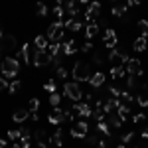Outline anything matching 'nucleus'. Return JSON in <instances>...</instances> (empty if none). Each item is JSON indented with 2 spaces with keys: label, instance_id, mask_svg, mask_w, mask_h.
Returning <instances> with one entry per match:
<instances>
[{
  "label": "nucleus",
  "instance_id": "a878e982",
  "mask_svg": "<svg viewBox=\"0 0 148 148\" xmlns=\"http://www.w3.org/2000/svg\"><path fill=\"white\" fill-rule=\"evenodd\" d=\"M97 132H103L107 138L113 134V130H111V126L107 125V121H105V123H97Z\"/></svg>",
  "mask_w": 148,
  "mask_h": 148
},
{
  "label": "nucleus",
  "instance_id": "052dcab7",
  "mask_svg": "<svg viewBox=\"0 0 148 148\" xmlns=\"http://www.w3.org/2000/svg\"><path fill=\"white\" fill-rule=\"evenodd\" d=\"M146 116H148V109H146Z\"/></svg>",
  "mask_w": 148,
  "mask_h": 148
},
{
  "label": "nucleus",
  "instance_id": "6e6552de",
  "mask_svg": "<svg viewBox=\"0 0 148 148\" xmlns=\"http://www.w3.org/2000/svg\"><path fill=\"white\" fill-rule=\"evenodd\" d=\"M125 69H126L128 75H134V77L142 75V63H140V59H136V57H130L128 63L125 65Z\"/></svg>",
  "mask_w": 148,
  "mask_h": 148
},
{
  "label": "nucleus",
  "instance_id": "8fccbe9b",
  "mask_svg": "<svg viewBox=\"0 0 148 148\" xmlns=\"http://www.w3.org/2000/svg\"><path fill=\"white\" fill-rule=\"evenodd\" d=\"M57 77H59V79H65V77H67V69L59 67V69H57Z\"/></svg>",
  "mask_w": 148,
  "mask_h": 148
},
{
  "label": "nucleus",
  "instance_id": "9d476101",
  "mask_svg": "<svg viewBox=\"0 0 148 148\" xmlns=\"http://www.w3.org/2000/svg\"><path fill=\"white\" fill-rule=\"evenodd\" d=\"M116 42H119L116 40V32H114L113 28H107L105 30V36H103V46L109 47V51H111V49L116 47Z\"/></svg>",
  "mask_w": 148,
  "mask_h": 148
},
{
  "label": "nucleus",
  "instance_id": "aec40b11",
  "mask_svg": "<svg viewBox=\"0 0 148 148\" xmlns=\"http://www.w3.org/2000/svg\"><path fill=\"white\" fill-rule=\"evenodd\" d=\"M63 28H67V30H71V32H79L81 28H83V24L79 22V20H65L63 22Z\"/></svg>",
  "mask_w": 148,
  "mask_h": 148
},
{
  "label": "nucleus",
  "instance_id": "2eb2a0df",
  "mask_svg": "<svg viewBox=\"0 0 148 148\" xmlns=\"http://www.w3.org/2000/svg\"><path fill=\"white\" fill-rule=\"evenodd\" d=\"M89 83H91L93 89H99V87H103V83H105V75H103L101 71H97V73H93V75H91Z\"/></svg>",
  "mask_w": 148,
  "mask_h": 148
},
{
  "label": "nucleus",
  "instance_id": "a211bd4d",
  "mask_svg": "<svg viewBox=\"0 0 148 148\" xmlns=\"http://www.w3.org/2000/svg\"><path fill=\"white\" fill-rule=\"evenodd\" d=\"M146 47H148V40H146V38H142V36H138L136 40H134V44H132V49L138 51V53H140V51H144Z\"/></svg>",
  "mask_w": 148,
  "mask_h": 148
},
{
  "label": "nucleus",
  "instance_id": "f257e3e1",
  "mask_svg": "<svg viewBox=\"0 0 148 148\" xmlns=\"http://www.w3.org/2000/svg\"><path fill=\"white\" fill-rule=\"evenodd\" d=\"M0 71H2V77L4 79H14L20 71V63L16 57H4L0 61Z\"/></svg>",
  "mask_w": 148,
  "mask_h": 148
},
{
  "label": "nucleus",
  "instance_id": "b1692460",
  "mask_svg": "<svg viewBox=\"0 0 148 148\" xmlns=\"http://www.w3.org/2000/svg\"><path fill=\"white\" fill-rule=\"evenodd\" d=\"M63 16H65V10L61 4H56L53 8V22H63Z\"/></svg>",
  "mask_w": 148,
  "mask_h": 148
},
{
  "label": "nucleus",
  "instance_id": "6ab92c4d",
  "mask_svg": "<svg viewBox=\"0 0 148 148\" xmlns=\"http://www.w3.org/2000/svg\"><path fill=\"white\" fill-rule=\"evenodd\" d=\"M34 46H36V49H38V51H46L47 46H49V44H47V38H46V36H36Z\"/></svg>",
  "mask_w": 148,
  "mask_h": 148
},
{
  "label": "nucleus",
  "instance_id": "4be33fe9",
  "mask_svg": "<svg viewBox=\"0 0 148 148\" xmlns=\"http://www.w3.org/2000/svg\"><path fill=\"white\" fill-rule=\"evenodd\" d=\"M61 51H63V56H73V53L77 51V47H75V42H73V40L65 42V44L61 46Z\"/></svg>",
  "mask_w": 148,
  "mask_h": 148
},
{
  "label": "nucleus",
  "instance_id": "864d4df0",
  "mask_svg": "<svg viewBox=\"0 0 148 148\" xmlns=\"http://www.w3.org/2000/svg\"><path fill=\"white\" fill-rule=\"evenodd\" d=\"M142 138H144V140L148 138V125L144 126V128H142Z\"/></svg>",
  "mask_w": 148,
  "mask_h": 148
},
{
  "label": "nucleus",
  "instance_id": "2f4dec72",
  "mask_svg": "<svg viewBox=\"0 0 148 148\" xmlns=\"http://www.w3.org/2000/svg\"><path fill=\"white\" fill-rule=\"evenodd\" d=\"M38 109H40V99H30V103H28V111H30V114L38 113Z\"/></svg>",
  "mask_w": 148,
  "mask_h": 148
},
{
  "label": "nucleus",
  "instance_id": "6e6d98bb",
  "mask_svg": "<svg viewBox=\"0 0 148 148\" xmlns=\"http://www.w3.org/2000/svg\"><path fill=\"white\" fill-rule=\"evenodd\" d=\"M8 148H22V146H20L18 142H14V144H10V146H8Z\"/></svg>",
  "mask_w": 148,
  "mask_h": 148
},
{
  "label": "nucleus",
  "instance_id": "13d9d810",
  "mask_svg": "<svg viewBox=\"0 0 148 148\" xmlns=\"http://www.w3.org/2000/svg\"><path fill=\"white\" fill-rule=\"evenodd\" d=\"M0 40H4V34H2V30H0Z\"/></svg>",
  "mask_w": 148,
  "mask_h": 148
},
{
  "label": "nucleus",
  "instance_id": "cd10ccee",
  "mask_svg": "<svg viewBox=\"0 0 148 148\" xmlns=\"http://www.w3.org/2000/svg\"><path fill=\"white\" fill-rule=\"evenodd\" d=\"M126 10H128V8H126V4H125V6H113V8H111L113 16H116V18H125Z\"/></svg>",
  "mask_w": 148,
  "mask_h": 148
},
{
  "label": "nucleus",
  "instance_id": "603ef678",
  "mask_svg": "<svg viewBox=\"0 0 148 148\" xmlns=\"http://www.w3.org/2000/svg\"><path fill=\"white\" fill-rule=\"evenodd\" d=\"M36 148H49V144H47V142H38Z\"/></svg>",
  "mask_w": 148,
  "mask_h": 148
},
{
  "label": "nucleus",
  "instance_id": "e433bc0d",
  "mask_svg": "<svg viewBox=\"0 0 148 148\" xmlns=\"http://www.w3.org/2000/svg\"><path fill=\"white\" fill-rule=\"evenodd\" d=\"M99 140H101V138L97 136V134H87V136H85V142H87L89 146H97Z\"/></svg>",
  "mask_w": 148,
  "mask_h": 148
},
{
  "label": "nucleus",
  "instance_id": "7ed1b4c3",
  "mask_svg": "<svg viewBox=\"0 0 148 148\" xmlns=\"http://www.w3.org/2000/svg\"><path fill=\"white\" fill-rule=\"evenodd\" d=\"M63 95L67 101H73V103H79L83 99V91H81L79 83H65L63 85Z\"/></svg>",
  "mask_w": 148,
  "mask_h": 148
},
{
  "label": "nucleus",
  "instance_id": "37998d69",
  "mask_svg": "<svg viewBox=\"0 0 148 148\" xmlns=\"http://www.w3.org/2000/svg\"><path fill=\"white\" fill-rule=\"evenodd\" d=\"M36 14H38V16H46V14H47V6L40 2V4L36 6Z\"/></svg>",
  "mask_w": 148,
  "mask_h": 148
},
{
  "label": "nucleus",
  "instance_id": "680f3d73",
  "mask_svg": "<svg viewBox=\"0 0 148 148\" xmlns=\"http://www.w3.org/2000/svg\"><path fill=\"white\" fill-rule=\"evenodd\" d=\"M138 148H144V146H138Z\"/></svg>",
  "mask_w": 148,
  "mask_h": 148
},
{
  "label": "nucleus",
  "instance_id": "79ce46f5",
  "mask_svg": "<svg viewBox=\"0 0 148 148\" xmlns=\"http://www.w3.org/2000/svg\"><path fill=\"white\" fill-rule=\"evenodd\" d=\"M103 61H105L103 53L101 51H95V53H93V63H95V65H103Z\"/></svg>",
  "mask_w": 148,
  "mask_h": 148
},
{
  "label": "nucleus",
  "instance_id": "f3484780",
  "mask_svg": "<svg viewBox=\"0 0 148 148\" xmlns=\"http://www.w3.org/2000/svg\"><path fill=\"white\" fill-rule=\"evenodd\" d=\"M61 136H63V132H61V128H57L47 142H49V144H53L56 148H59V146H63V138H61Z\"/></svg>",
  "mask_w": 148,
  "mask_h": 148
},
{
  "label": "nucleus",
  "instance_id": "473e14b6",
  "mask_svg": "<svg viewBox=\"0 0 148 148\" xmlns=\"http://www.w3.org/2000/svg\"><path fill=\"white\" fill-rule=\"evenodd\" d=\"M93 119H95V121H97V123H105V119H107V114L103 113L101 109H95V111H93V114H91Z\"/></svg>",
  "mask_w": 148,
  "mask_h": 148
},
{
  "label": "nucleus",
  "instance_id": "9b49d317",
  "mask_svg": "<svg viewBox=\"0 0 148 148\" xmlns=\"http://www.w3.org/2000/svg\"><path fill=\"white\" fill-rule=\"evenodd\" d=\"M34 65H36V67H46V65H51V56L47 53V49H46V51H38V49H36V53H34Z\"/></svg>",
  "mask_w": 148,
  "mask_h": 148
},
{
  "label": "nucleus",
  "instance_id": "4c0bfd02",
  "mask_svg": "<svg viewBox=\"0 0 148 148\" xmlns=\"http://www.w3.org/2000/svg\"><path fill=\"white\" fill-rule=\"evenodd\" d=\"M20 87H22V81L16 79V81H12L10 85H8V91H10V93H16V91H20Z\"/></svg>",
  "mask_w": 148,
  "mask_h": 148
},
{
  "label": "nucleus",
  "instance_id": "5fc2aeb1",
  "mask_svg": "<svg viewBox=\"0 0 148 148\" xmlns=\"http://www.w3.org/2000/svg\"><path fill=\"white\" fill-rule=\"evenodd\" d=\"M30 116H32V119H34L36 123H38V121H40V114H38V113H32V114H30Z\"/></svg>",
  "mask_w": 148,
  "mask_h": 148
},
{
  "label": "nucleus",
  "instance_id": "ddd939ff",
  "mask_svg": "<svg viewBox=\"0 0 148 148\" xmlns=\"http://www.w3.org/2000/svg\"><path fill=\"white\" fill-rule=\"evenodd\" d=\"M107 125L111 126V130H113V128H116V130H119V128L123 126V119H121V116L116 114V111H114V113L107 114Z\"/></svg>",
  "mask_w": 148,
  "mask_h": 148
},
{
  "label": "nucleus",
  "instance_id": "bf43d9fd",
  "mask_svg": "<svg viewBox=\"0 0 148 148\" xmlns=\"http://www.w3.org/2000/svg\"><path fill=\"white\" fill-rule=\"evenodd\" d=\"M0 57H2V47H0ZM0 61H2V59H0Z\"/></svg>",
  "mask_w": 148,
  "mask_h": 148
},
{
  "label": "nucleus",
  "instance_id": "39448f33",
  "mask_svg": "<svg viewBox=\"0 0 148 148\" xmlns=\"http://www.w3.org/2000/svg\"><path fill=\"white\" fill-rule=\"evenodd\" d=\"M49 42H56L59 44V40L63 38V22H53L49 28H47V36H46Z\"/></svg>",
  "mask_w": 148,
  "mask_h": 148
},
{
  "label": "nucleus",
  "instance_id": "a18cd8bd",
  "mask_svg": "<svg viewBox=\"0 0 148 148\" xmlns=\"http://www.w3.org/2000/svg\"><path fill=\"white\" fill-rule=\"evenodd\" d=\"M130 140H134V132H126V134H123V138H121V144H128Z\"/></svg>",
  "mask_w": 148,
  "mask_h": 148
},
{
  "label": "nucleus",
  "instance_id": "4468645a",
  "mask_svg": "<svg viewBox=\"0 0 148 148\" xmlns=\"http://www.w3.org/2000/svg\"><path fill=\"white\" fill-rule=\"evenodd\" d=\"M30 49H32L30 44H24L22 49H20V53H18V57L22 59L24 63H32V61H34V59H32V53H30Z\"/></svg>",
  "mask_w": 148,
  "mask_h": 148
},
{
  "label": "nucleus",
  "instance_id": "c9c22d12",
  "mask_svg": "<svg viewBox=\"0 0 148 148\" xmlns=\"http://www.w3.org/2000/svg\"><path fill=\"white\" fill-rule=\"evenodd\" d=\"M4 44H6L8 49H14L16 47V38L14 36H4Z\"/></svg>",
  "mask_w": 148,
  "mask_h": 148
},
{
  "label": "nucleus",
  "instance_id": "de8ad7c7",
  "mask_svg": "<svg viewBox=\"0 0 148 148\" xmlns=\"http://www.w3.org/2000/svg\"><path fill=\"white\" fill-rule=\"evenodd\" d=\"M109 142H111V140H107V138H101V140L97 142V146H95V148H109Z\"/></svg>",
  "mask_w": 148,
  "mask_h": 148
},
{
  "label": "nucleus",
  "instance_id": "c03bdc74",
  "mask_svg": "<svg viewBox=\"0 0 148 148\" xmlns=\"http://www.w3.org/2000/svg\"><path fill=\"white\" fill-rule=\"evenodd\" d=\"M8 138H10V140H20V128H12V130H8Z\"/></svg>",
  "mask_w": 148,
  "mask_h": 148
},
{
  "label": "nucleus",
  "instance_id": "f704fd0d",
  "mask_svg": "<svg viewBox=\"0 0 148 148\" xmlns=\"http://www.w3.org/2000/svg\"><path fill=\"white\" fill-rule=\"evenodd\" d=\"M44 89H46V91L49 93V95H51V93H56V91H57L56 81H53V79H47V81H46V85H44Z\"/></svg>",
  "mask_w": 148,
  "mask_h": 148
},
{
  "label": "nucleus",
  "instance_id": "393cba45",
  "mask_svg": "<svg viewBox=\"0 0 148 148\" xmlns=\"http://www.w3.org/2000/svg\"><path fill=\"white\" fill-rule=\"evenodd\" d=\"M116 114H119V116H121V119H123V123H125L126 119H128V116H130V107H128V105H125V103H123V105H121V107H119V109H116Z\"/></svg>",
  "mask_w": 148,
  "mask_h": 148
},
{
  "label": "nucleus",
  "instance_id": "58836bf2",
  "mask_svg": "<svg viewBox=\"0 0 148 148\" xmlns=\"http://www.w3.org/2000/svg\"><path fill=\"white\" fill-rule=\"evenodd\" d=\"M126 89H128V91L136 89V77H134V75H128V79H126Z\"/></svg>",
  "mask_w": 148,
  "mask_h": 148
},
{
  "label": "nucleus",
  "instance_id": "72a5a7b5",
  "mask_svg": "<svg viewBox=\"0 0 148 148\" xmlns=\"http://www.w3.org/2000/svg\"><path fill=\"white\" fill-rule=\"evenodd\" d=\"M59 103H61V95H59V93H51V95H49V105H51V107H59Z\"/></svg>",
  "mask_w": 148,
  "mask_h": 148
},
{
  "label": "nucleus",
  "instance_id": "f03ea898",
  "mask_svg": "<svg viewBox=\"0 0 148 148\" xmlns=\"http://www.w3.org/2000/svg\"><path fill=\"white\" fill-rule=\"evenodd\" d=\"M91 69H89V63L85 61H75L73 63V69H71V77L75 79V83H81V81H89L91 79Z\"/></svg>",
  "mask_w": 148,
  "mask_h": 148
},
{
  "label": "nucleus",
  "instance_id": "bb28decb",
  "mask_svg": "<svg viewBox=\"0 0 148 148\" xmlns=\"http://www.w3.org/2000/svg\"><path fill=\"white\" fill-rule=\"evenodd\" d=\"M59 51H61V46L56 44V42H49V46H47V53L51 57H57L59 56Z\"/></svg>",
  "mask_w": 148,
  "mask_h": 148
},
{
  "label": "nucleus",
  "instance_id": "ea45409f",
  "mask_svg": "<svg viewBox=\"0 0 148 148\" xmlns=\"http://www.w3.org/2000/svg\"><path fill=\"white\" fill-rule=\"evenodd\" d=\"M107 91L111 93V97H114V99H121V95H123V91H121L119 87H114V85H111V87H109Z\"/></svg>",
  "mask_w": 148,
  "mask_h": 148
},
{
  "label": "nucleus",
  "instance_id": "412c9836",
  "mask_svg": "<svg viewBox=\"0 0 148 148\" xmlns=\"http://www.w3.org/2000/svg\"><path fill=\"white\" fill-rule=\"evenodd\" d=\"M97 34H99V26L97 24H87L85 26V38L87 40H93Z\"/></svg>",
  "mask_w": 148,
  "mask_h": 148
},
{
  "label": "nucleus",
  "instance_id": "0eeeda50",
  "mask_svg": "<svg viewBox=\"0 0 148 148\" xmlns=\"http://www.w3.org/2000/svg\"><path fill=\"white\" fill-rule=\"evenodd\" d=\"M87 134H89V125H87V121H77L75 125L71 126V136L85 138Z\"/></svg>",
  "mask_w": 148,
  "mask_h": 148
},
{
  "label": "nucleus",
  "instance_id": "5701e85b",
  "mask_svg": "<svg viewBox=\"0 0 148 148\" xmlns=\"http://www.w3.org/2000/svg\"><path fill=\"white\" fill-rule=\"evenodd\" d=\"M126 75V69L123 67V65H114V67H111V77L113 79H123Z\"/></svg>",
  "mask_w": 148,
  "mask_h": 148
},
{
  "label": "nucleus",
  "instance_id": "423d86ee",
  "mask_svg": "<svg viewBox=\"0 0 148 148\" xmlns=\"http://www.w3.org/2000/svg\"><path fill=\"white\" fill-rule=\"evenodd\" d=\"M71 111H73V114H77V116H81V119H87V116H91L93 114V109L89 103H73L71 105Z\"/></svg>",
  "mask_w": 148,
  "mask_h": 148
},
{
  "label": "nucleus",
  "instance_id": "49530a36",
  "mask_svg": "<svg viewBox=\"0 0 148 148\" xmlns=\"http://www.w3.org/2000/svg\"><path fill=\"white\" fill-rule=\"evenodd\" d=\"M144 116H146L144 113H138V114H134V116H132V123H134V125L142 123V121H144Z\"/></svg>",
  "mask_w": 148,
  "mask_h": 148
},
{
  "label": "nucleus",
  "instance_id": "7c9ffc66",
  "mask_svg": "<svg viewBox=\"0 0 148 148\" xmlns=\"http://www.w3.org/2000/svg\"><path fill=\"white\" fill-rule=\"evenodd\" d=\"M121 99L125 101V105H128V107H130V103L134 101V95L128 91V89H125V91H123V95H121Z\"/></svg>",
  "mask_w": 148,
  "mask_h": 148
},
{
  "label": "nucleus",
  "instance_id": "09e8293b",
  "mask_svg": "<svg viewBox=\"0 0 148 148\" xmlns=\"http://www.w3.org/2000/svg\"><path fill=\"white\" fill-rule=\"evenodd\" d=\"M91 47H93V44H91V42H85V44H83V46H81L79 49L83 51V53H87V51H91Z\"/></svg>",
  "mask_w": 148,
  "mask_h": 148
},
{
  "label": "nucleus",
  "instance_id": "c85d7f7f",
  "mask_svg": "<svg viewBox=\"0 0 148 148\" xmlns=\"http://www.w3.org/2000/svg\"><path fill=\"white\" fill-rule=\"evenodd\" d=\"M136 28H138V32H140V36L148 40V22H146V20H138Z\"/></svg>",
  "mask_w": 148,
  "mask_h": 148
},
{
  "label": "nucleus",
  "instance_id": "3c124183",
  "mask_svg": "<svg viewBox=\"0 0 148 148\" xmlns=\"http://www.w3.org/2000/svg\"><path fill=\"white\" fill-rule=\"evenodd\" d=\"M6 87H8V83H6V79H2V75H0V91L6 89Z\"/></svg>",
  "mask_w": 148,
  "mask_h": 148
},
{
  "label": "nucleus",
  "instance_id": "dca6fc26",
  "mask_svg": "<svg viewBox=\"0 0 148 148\" xmlns=\"http://www.w3.org/2000/svg\"><path fill=\"white\" fill-rule=\"evenodd\" d=\"M12 119H14V123H18V125H20V123H24V121H28V119H30V111H28V109H18V111L14 113Z\"/></svg>",
  "mask_w": 148,
  "mask_h": 148
},
{
  "label": "nucleus",
  "instance_id": "1a4fd4ad",
  "mask_svg": "<svg viewBox=\"0 0 148 148\" xmlns=\"http://www.w3.org/2000/svg\"><path fill=\"white\" fill-rule=\"evenodd\" d=\"M101 14V2H91L89 8L85 10V22L95 24V18Z\"/></svg>",
  "mask_w": 148,
  "mask_h": 148
},
{
  "label": "nucleus",
  "instance_id": "20e7f679",
  "mask_svg": "<svg viewBox=\"0 0 148 148\" xmlns=\"http://www.w3.org/2000/svg\"><path fill=\"white\" fill-rule=\"evenodd\" d=\"M128 59H130V57H128V53H126L125 49L114 47V49L109 51V61L113 63V67H114V65H123V67H125L126 63H128Z\"/></svg>",
  "mask_w": 148,
  "mask_h": 148
},
{
  "label": "nucleus",
  "instance_id": "a19ab883",
  "mask_svg": "<svg viewBox=\"0 0 148 148\" xmlns=\"http://www.w3.org/2000/svg\"><path fill=\"white\" fill-rule=\"evenodd\" d=\"M136 103L142 107V109H148V95H138V97H136Z\"/></svg>",
  "mask_w": 148,
  "mask_h": 148
},
{
  "label": "nucleus",
  "instance_id": "f8f14e48",
  "mask_svg": "<svg viewBox=\"0 0 148 148\" xmlns=\"http://www.w3.org/2000/svg\"><path fill=\"white\" fill-rule=\"evenodd\" d=\"M47 121L51 123V125H61L63 121H65V113H63V109L61 107H53V111L49 113V116H47Z\"/></svg>",
  "mask_w": 148,
  "mask_h": 148
},
{
  "label": "nucleus",
  "instance_id": "c756f323",
  "mask_svg": "<svg viewBox=\"0 0 148 148\" xmlns=\"http://www.w3.org/2000/svg\"><path fill=\"white\" fill-rule=\"evenodd\" d=\"M34 138L38 140V142H46V138H47L46 130H44V128H36L34 130Z\"/></svg>",
  "mask_w": 148,
  "mask_h": 148
},
{
  "label": "nucleus",
  "instance_id": "4d7b16f0",
  "mask_svg": "<svg viewBox=\"0 0 148 148\" xmlns=\"http://www.w3.org/2000/svg\"><path fill=\"white\" fill-rule=\"evenodd\" d=\"M4 146H6V142H4V140L0 138V148H4Z\"/></svg>",
  "mask_w": 148,
  "mask_h": 148
}]
</instances>
